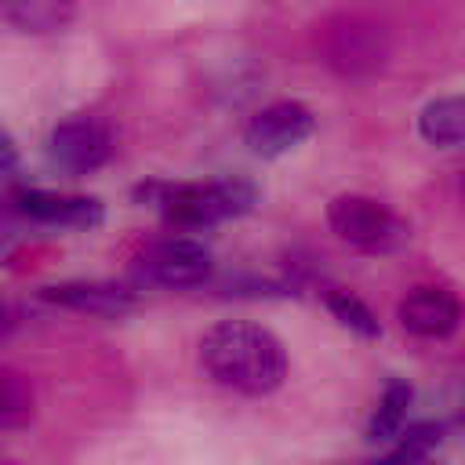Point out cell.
Wrapping results in <instances>:
<instances>
[{"mask_svg":"<svg viewBox=\"0 0 465 465\" xmlns=\"http://www.w3.org/2000/svg\"><path fill=\"white\" fill-rule=\"evenodd\" d=\"M418 131L432 145H465V94L429 102L418 116Z\"/></svg>","mask_w":465,"mask_h":465,"instance_id":"obj_12","label":"cell"},{"mask_svg":"<svg viewBox=\"0 0 465 465\" xmlns=\"http://www.w3.org/2000/svg\"><path fill=\"white\" fill-rule=\"evenodd\" d=\"M320 58L338 76H371L389 58V29L360 11H338L320 25Z\"/></svg>","mask_w":465,"mask_h":465,"instance_id":"obj_3","label":"cell"},{"mask_svg":"<svg viewBox=\"0 0 465 465\" xmlns=\"http://www.w3.org/2000/svg\"><path fill=\"white\" fill-rule=\"evenodd\" d=\"M18 163V145H15V138L0 127V171L4 167H15Z\"/></svg>","mask_w":465,"mask_h":465,"instance_id":"obj_16","label":"cell"},{"mask_svg":"<svg viewBox=\"0 0 465 465\" xmlns=\"http://www.w3.org/2000/svg\"><path fill=\"white\" fill-rule=\"evenodd\" d=\"M76 15L73 4L65 0H11L0 4V18L11 22L22 33H54L62 25H69Z\"/></svg>","mask_w":465,"mask_h":465,"instance_id":"obj_11","label":"cell"},{"mask_svg":"<svg viewBox=\"0 0 465 465\" xmlns=\"http://www.w3.org/2000/svg\"><path fill=\"white\" fill-rule=\"evenodd\" d=\"M323 302H327L331 316H334L341 327L356 331L360 338H378V334H381L378 316H374V312L367 309V302L356 298L352 291H345V287H327V291H323Z\"/></svg>","mask_w":465,"mask_h":465,"instance_id":"obj_14","label":"cell"},{"mask_svg":"<svg viewBox=\"0 0 465 465\" xmlns=\"http://www.w3.org/2000/svg\"><path fill=\"white\" fill-rule=\"evenodd\" d=\"M396 320L403 331H411L414 338H447L458 331L461 323V302L454 298V291L436 287V283H421L411 287L400 305H396Z\"/></svg>","mask_w":465,"mask_h":465,"instance_id":"obj_8","label":"cell"},{"mask_svg":"<svg viewBox=\"0 0 465 465\" xmlns=\"http://www.w3.org/2000/svg\"><path fill=\"white\" fill-rule=\"evenodd\" d=\"M327 225L352 247L371 251V254H389L400 251L411 240V225L381 200L360 196V193H341L327 203Z\"/></svg>","mask_w":465,"mask_h":465,"instance_id":"obj_4","label":"cell"},{"mask_svg":"<svg viewBox=\"0 0 465 465\" xmlns=\"http://www.w3.org/2000/svg\"><path fill=\"white\" fill-rule=\"evenodd\" d=\"M316 127V116L309 105L294 102V98H283V102H272L265 109H258L247 127H243V142L251 145L254 156H265V160H276L283 153H291L294 145H302Z\"/></svg>","mask_w":465,"mask_h":465,"instance_id":"obj_7","label":"cell"},{"mask_svg":"<svg viewBox=\"0 0 465 465\" xmlns=\"http://www.w3.org/2000/svg\"><path fill=\"white\" fill-rule=\"evenodd\" d=\"M113 127L94 113H73L51 131V160L69 174H91L113 156Z\"/></svg>","mask_w":465,"mask_h":465,"instance_id":"obj_5","label":"cell"},{"mask_svg":"<svg viewBox=\"0 0 465 465\" xmlns=\"http://www.w3.org/2000/svg\"><path fill=\"white\" fill-rule=\"evenodd\" d=\"M211 269H214L211 251L200 240H193V236L160 240V243H153L138 258V276L142 280H149L156 287H174V291L207 283L211 280Z\"/></svg>","mask_w":465,"mask_h":465,"instance_id":"obj_6","label":"cell"},{"mask_svg":"<svg viewBox=\"0 0 465 465\" xmlns=\"http://www.w3.org/2000/svg\"><path fill=\"white\" fill-rule=\"evenodd\" d=\"M134 196L156 207L174 229H211L218 222L240 218L258 203V185L247 178H211V182H145Z\"/></svg>","mask_w":465,"mask_h":465,"instance_id":"obj_2","label":"cell"},{"mask_svg":"<svg viewBox=\"0 0 465 465\" xmlns=\"http://www.w3.org/2000/svg\"><path fill=\"white\" fill-rule=\"evenodd\" d=\"M411 400H414V389H411L407 381L392 378V381L385 385V392H381V400H378L371 421H367V440H371V443H385V440L400 436V429H403V421H407V411H411Z\"/></svg>","mask_w":465,"mask_h":465,"instance_id":"obj_13","label":"cell"},{"mask_svg":"<svg viewBox=\"0 0 465 465\" xmlns=\"http://www.w3.org/2000/svg\"><path fill=\"white\" fill-rule=\"evenodd\" d=\"M203 371L243 396H265L287 378V349L283 341L251 320H222L200 338Z\"/></svg>","mask_w":465,"mask_h":465,"instance_id":"obj_1","label":"cell"},{"mask_svg":"<svg viewBox=\"0 0 465 465\" xmlns=\"http://www.w3.org/2000/svg\"><path fill=\"white\" fill-rule=\"evenodd\" d=\"M15 207L29 222L58 225V229H94L105 218L102 200L73 196V193H51V189H18Z\"/></svg>","mask_w":465,"mask_h":465,"instance_id":"obj_10","label":"cell"},{"mask_svg":"<svg viewBox=\"0 0 465 465\" xmlns=\"http://www.w3.org/2000/svg\"><path fill=\"white\" fill-rule=\"evenodd\" d=\"M40 298L69 309V312H87V316H102V320H116L127 316L138 305V294L124 283H109V280H65V283H47L40 287Z\"/></svg>","mask_w":465,"mask_h":465,"instance_id":"obj_9","label":"cell"},{"mask_svg":"<svg viewBox=\"0 0 465 465\" xmlns=\"http://www.w3.org/2000/svg\"><path fill=\"white\" fill-rule=\"evenodd\" d=\"M458 189H461V196H465V167H461V178H458Z\"/></svg>","mask_w":465,"mask_h":465,"instance_id":"obj_17","label":"cell"},{"mask_svg":"<svg viewBox=\"0 0 465 465\" xmlns=\"http://www.w3.org/2000/svg\"><path fill=\"white\" fill-rule=\"evenodd\" d=\"M33 418V389L22 374L0 371V429H18Z\"/></svg>","mask_w":465,"mask_h":465,"instance_id":"obj_15","label":"cell"}]
</instances>
